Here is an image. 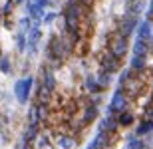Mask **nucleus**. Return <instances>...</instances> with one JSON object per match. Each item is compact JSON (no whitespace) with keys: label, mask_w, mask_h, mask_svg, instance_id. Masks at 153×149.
I'll list each match as a JSON object with an SVG mask.
<instances>
[{"label":"nucleus","mask_w":153,"mask_h":149,"mask_svg":"<svg viewBox=\"0 0 153 149\" xmlns=\"http://www.w3.org/2000/svg\"><path fill=\"white\" fill-rule=\"evenodd\" d=\"M2 28L8 30V32H14V30H16V20H14V16H4V20H2Z\"/></svg>","instance_id":"obj_30"},{"label":"nucleus","mask_w":153,"mask_h":149,"mask_svg":"<svg viewBox=\"0 0 153 149\" xmlns=\"http://www.w3.org/2000/svg\"><path fill=\"white\" fill-rule=\"evenodd\" d=\"M97 68L103 70V72H108V74H117L119 70L123 68L121 66V60H117V58H114L109 52H103L102 56L97 58Z\"/></svg>","instance_id":"obj_9"},{"label":"nucleus","mask_w":153,"mask_h":149,"mask_svg":"<svg viewBox=\"0 0 153 149\" xmlns=\"http://www.w3.org/2000/svg\"><path fill=\"white\" fill-rule=\"evenodd\" d=\"M119 129H121V127L117 125L115 115H105L103 113L102 117L97 119V131H103V133H108V135H111V137H115L119 133Z\"/></svg>","instance_id":"obj_10"},{"label":"nucleus","mask_w":153,"mask_h":149,"mask_svg":"<svg viewBox=\"0 0 153 149\" xmlns=\"http://www.w3.org/2000/svg\"><path fill=\"white\" fill-rule=\"evenodd\" d=\"M34 84H36V76L30 74V72L14 82V86H12V96H14V99H16L18 105H28V103L32 102Z\"/></svg>","instance_id":"obj_1"},{"label":"nucleus","mask_w":153,"mask_h":149,"mask_svg":"<svg viewBox=\"0 0 153 149\" xmlns=\"http://www.w3.org/2000/svg\"><path fill=\"white\" fill-rule=\"evenodd\" d=\"M94 76H96V82H97V86L102 87V92H105L108 87L114 86V74H108V72L97 68V72H94Z\"/></svg>","instance_id":"obj_17"},{"label":"nucleus","mask_w":153,"mask_h":149,"mask_svg":"<svg viewBox=\"0 0 153 149\" xmlns=\"http://www.w3.org/2000/svg\"><path fill=\"white\" fill-rule=\"evenodd\" d=\"M145 149H149V147H145Z\"/></svg>","instance_id":"obj_42"},{"label":"nucleus","mask_w":153,"mask_h":149,"mask_svg":"<svg viewBox=\"0 0 153 149\" xmlns=\"http://www.w3.org/2000/svg\"><path fill=\"white\" fill-rule=\"evenodd\" d=\"M129 52L131 54H135V56H149V52H151V48L145 44V42L141 40H133L129 46Z\"/></svg>","instance_id":"obj_22"},{"label":"nucleus","mask_w":153,"mask_h":149,"mask_svg":"<svg viewBox=\"0 0 153 149\" xmlns=\"http://www.w3.org/2000/svg\"><path fill=\"white\" fill-rule=\"evenodd\" d=\"M52 141H54L56 149H78L79 145V139L76 135H72V133H58Z\"/></svg>","instance_id":"obj_12"},{"label":"nucleus","mask_w":153,"mask_h":149,"mask_svg":"<svg viewBox=\"0 0 153 149\" xmlns=\"http://www.w3.org/2000/svg\"><path fill=\"white\" fill-rule=\"evenodd\" d=\"M145 0H127L125 2V10L123 12H127V14H133V16H137V18H141L143 16V12H145Z\"/></svg>","instance_id":"obj_16"},{"label":"nucleus","mask_w":153,"mask_h":149,"mask_svg":"<svg viewBox=\"0 0 153 149\" xmlns=\"http://www.w3.org/2000/svg\"><path fill=\"white\" fill-rule=\"evenodd\" d=\"M129 103L131 99L125 96V92L121 87H115L111 92V98H109V103L105 105V115H115V113H121L125 109H129Z\"/></svg>","instance_id":"obj_4"},{"label":"nucleus","mask_w":153,"mask_h":149,"mask_svg":"<svg viewBox=\"0 0 153 149\" xmlns=\"http://www.w3.org/2000/svg\"><path fill=\"white\" fill-rule=\"evenodd\" d=\"M26 46H28L26 34H24V32L14 30V48H16V52L20 54V56H24V54H26Z\"/></svg>","instance_id":"obj_19"},{"label":"nucleus","mask_w":153,"mask_h":149,"mask_svg":"<svg viewBox=\"0 0 153 149\" xmlns=\"http://www.w3.org/2000/svg\"><path fill=\"white\" fill-rule=\"evenodd\" d=\"M115 119H117V125L121 129H129L137 123V115L135 111H131V109H125L121 113H115Z\"/></svg>","instance_id":"obj_15"},{"label":"nucleus","mask_w":153,"mask_h":149,"mask_svg":"<svg viewBox=\"0 0 153 149\" xmlns=\"http://www.w3.org/2000/svg\"><path fill=\"white\" fill-rule=\"evenodd\" d=\"M42 38H44V32H42V22H32V28L28 30L26 34V40H28V46H26V54L24 56L28 58H36L40 54V44H42Z\"/></svg>","instance_id":"obj_3"},{"label":"nucleus","mask_w":153,"mask_h":149,"mask_svg":"<svg viewBox=\"0 0 153 149\" xmlns=\"http://www.w3.org/2000/svg\"><path fill=\"white\" fill-rule=\"evenodd\" d=\"M97 119H100V105H94V103L84 105V113L79 117V129H85L88 125L96 123Z\"/></svg>","instance_id":"obj_11"},{"label":"nucleus","mask_w":153,"mask_h":149,"mask_svg":"<svg viewBox=\"0 0 153 149\" xmlns=\"http://www.w3.org/2000/svg\"><path fill=\"white\" fill-rule=\"evenodd\" d=\"M14 4L16 6H24V0H14Z\"/></svg>","instance_id":"obj_39"},{"label":"nucleus","mask_w":153,"mask_h":149,"mask_svg":"<svg viewBox=\"0 0 153 149\" xmlns=\"http://www.w3.org/2000/svg\"><path fill=\"white\" fill-rule=\"evenodd\" d=\"M32 2L38 6L40 10H50V8H48V0H32Z\"/></svg>","instance_id":"obj_35"},{"label":"nucleus","mask_w":153,"mask_h":149,"mask_svg":"<svg viewBox=\"0 0 153 149\" xmlns=\"http://www.w3.org/2000/svg\"><path fill=\"white\" fill-rule=\"evenodd\" d=\"M14 149H32V143H30L24 135H20V137L16 139V143H14Z\"/></svg>","instance_id":"obj_31"},{"label":"nucleus","mask_w":153,"mask_h":149,"mask_svg":"<svg viewBox=\"0 0 153 149\" xmlns=\"http://www.w3.org/2000/svg\"><path fill=\"white\" fill-rule=\"evenodd\" d=\"M38 82H42V86H44L50 93H56L58 92V76H56V72H54L50 66H46V64L40 66V78H38Z\"/></svg>","instance_id":"obj_8"},{"label":"nucleus","mask_w":153,"mask_h":149,"mask_svg":"<svg viewBox=\"0 0 153 149\" xmlns=\"http://www.w3.org/2000/svg\"><path fill=\"white\" fill-rule=\"evenodd\" d=\"M139 20H141V18L123 12V16H119V20H117L115 32H119V34L125 36V38H131V36L135 34V28H137V24H139Z\"/></svg>","instance_id":"obj_6"},{"label":"nucleus","mask_w":153,"mask_h":149,"mask_svg":"<svg viewBox=\"0 0 153 149\" xmlns=\"http://www.w3.org/2000/svg\"><path fill=\"white\" fill-rule=\"evenodd\" d=\"M38 117H40V123L44 125L46 121L50 119V105H42V103H38Z\"/></svg>","instance_id":"obj_28"},{"label":"nucleus","mask_w":153,"mask_h":149,"mask_svg":"<svg viewBox=\"0 0 153 149\" xmlns=\"http://www.w3.org/2000/svg\"><path fill=\"white\" fill-rule=\"evenodd\" d=\"M135 40H141L145 42L149 48L153 50V20H147V18H141L139 24L135 28Z\"/></svg>","instance_id":"obj_7"},{"label":"nucleus","mask_w":153,"mask_h":149,"mask_svg":"<svg viewBox=\"0 0 153 149\" xmlns=\"http://www.w3.org/2000/svg\"><path fill=\"white\" fill-rule=\"evenodd\" d=\"M149 103H153V87L149 90Z\"/></svg>","instance_id":"obj_38"},{"label":"nucleus","mask_w":153,"mask_h":149,"mask_svg":"<svg viewBox=\"0 0 153 149\" xmlns=\"http://www.w3.org/2000/svg\"><path fill=\"white\" fill-rule=\"evenodd\" d=\"M84 90H85V93H88V96H91V93H103L102 87L97 86L94 72H88V74L84 76Z\"/></svg>","instance_id":"obj_18"},{"label":"nucleus","mask_w":153,"mask_h":149,"mask_svg":"<svg viewBox=\"0 0 153 149\" xmlns=\"http://www.w3.org/2000/svg\"><path fill=\"white\" fill-rule=\"evenodd\" d=\"M141 76L143 74H131L129 78H127V82L121 86V90L125 92V96H127L131 102L137 99V96H141V92L145 90V82H143Z\"/></svg>","instance_id":"obj_5"},{"label":"nucleus","mask_w":153,"mask_h":149,"mask_svg":"<svg viewBox=\"0 0 153 149\" xmlns=\"http://www.w3.org/2000/svg\"><path fill=\"white\" fill-rule=\"evenodd\" d=\"M2 20H4V14H2V8H0V26H2Z\"/></svg>","instance_id":"obj_40"},{"label":"nucleus","mask_w":153,"mask_h":149,"mask_svg":"<svg viewBox=\"0 0 153 149\" xmlns=\"http://www.w3.org/2000/svg\"><path fill=\"white\" fill-rule=\"evenodd\" d=\"M143 18L153 20V0H149V2H147V6H145V12H143Z\"/></svg>","instance_id":"obj_32"},{"label":"nucleus","mask_w":153,"mask_h":149,"mask_svg":"<svg viewBox=\"0 0 153 149\" xmlns=\"http://www.w3.org/2000/svg\"><path fill=\"white\" fill-rule=\"evenodd\" d=\"M0 8H2V14H4V16H14V12H16L18 6L14 4V0H4V4L0 6Z\"/></svg>","instance_id":"obj_27"},{"label":"nucleus","mask_w":153,"mask_h":149,"mask_svg":"<svg viewBox=\"0 0 153 149\" xmlns=\"http://www.w3.org/2000/svg\"><path fill=\"white\" fill-rule=\"evenodd\" d=\"M143 117H145V119H153V103H147V105H145Z\"/></svg>","instance_id":"obj_33"},{"label":"nucleus","mask_w":153,"mask_h":149,"mask_svg":"<svg viewBox=\"0 0 153 149\" xmlns=\"http://www.w3.org/2000/svg\"><path fill=\"white\" fill-rule=\"evenodd\" d=\"M2 54H4V50H2V44H0V58H2Z\"/></svg>","instance_id":"obj_41"},{"label":"nucleus","mask_w":153,"mask_h":149,"mask_svg":"<svg viewBox=\"0 0 153 149\" xmlns=\"http://www.w3.org/2000/svg\"><path fill=\"white\" fill-rule=\"evenodd\" d=\"M58 16H60L58 10H46L44 18H42V24H44V26H52V24L58 20Z\"/></svg>","instance_id":"obj_26"},{"label":"nucleus","mask_w":153,"mask_h":149,"mask_svg":"<svg viewBox=\"0 0 153 149\" xmlns=\"http://www.w3.org/2000/svg\"><path fill=\"white\" fill-rule=\"evenodd\" d=\"M133 133H135L137 137H143L145 141H147V139L153 135V119H145V117H141V119L133 125Z\"/></svg>","instance_id":"obj_13"},{"label":"nucleus","mask_w":153,"mask_h":149,"mask_svg":"<svg viewBox=\"0 0 153 149\" xmlns=\"http://www.w3.org/2000/svg\"><path fill=\"white\" fill-rule=\"evenodd\" d=\"M12 70H14L12 56H8V54H2V58H0V74H2V76H10Z\"/></svg>","instance_id":"obj_23"},{"label":"nucleus","mask_w":153,"mask_h":149,"mask_svg":"<svg viewBox=\"0 0 153 149\" xmlns=\"http://www.w3.org/2000/svg\"><path fill=\"white\" fill-rule=\"evenodd\" d=\"M32 28V18L30 16H26L24 14L20 20H16V30L18 32H24V34H28V30Z\"/></svg>","instance_id":"obj_25"},{"label":"nucleus","mask_w":153,"mask_h":149,"mask_svg":"<svg viewBox=\"0 0 153 149\" xmlns=\"http://www.w3.org/2000/svg\"><path fill=\"white\" fill-rule=\"evenodd\" d=\"M79 4L82 6H85V8H88V10H91V6L96 4V0H78Z\"/></svg>","instance_id":"obj_36"},{"label":"nucleus","mask_w":153,"mask_h":149,"mask_svg":"<svg viewBox=\"0 0 153 149\" xmlns=\"http://www.w3.org/2000/svg\"><path fill=\"white\" fill-rule=\"evenodd\" d=\"M129 76H131V70L129 68H121L117 72V86H115V87H121L125 82H127V78H129Z\"/></svg>","instance_id":"obj_29"},{"label":"nucleus","mask_w":153,"mask_h":149,"mask_svg":"<svg viewBox=\"0 0 153 149\" xmlns=\"http://www.w3.org/2000/svg\"><path fill=\"white\" fill-rule=\"evenodd\" d=\"M147 56H135V54H131L129 56V64H127V68L131 70V74H145L147 72Z\"/></svg>","instance_id":"obj_14"},{"label":"nucleus","mask_w":153,"mask_h":149,"mask_svg":"<svg viewBox=\"0 0 153 149\" xmlns=\"http://www.w3.org/2000/svg\"><path fill=\"white\" fill-rule=\"evenodd\" d=\"M58 6H60V0H48V8L50 10H56Z\"/></svg>","instance_id":"obj_37"},{"label":"nucleus","mask_w":153,"mask_h":149,"mask_svg":"<svg viewBox=\"0 0 153 149\" xmlns=\"http://www.w3.org/2000/svg\"><path fill=\"white\" fill-rule=\"evenodd\" d=\"M145 147H149V145L143 137L131 135L129 139H123V149H145Z\"/></svg>","instance_id":"obj_20"},{"label":"nucleus","mask_w":153,"mask_h":149,"mask_svg":"<svg viewBox=\"0 0 153 149\" xmlns=\"http://www.w3.org/2000/svg\"><path fill=\"white\" fill-rule=\"evenodd\" d=\"M129 46H131L129 38L121 36L119 32L114 30V32H109V34H108V52L114 58H117V60L123 62V58L129 54Z\"/></svg>","instance_id":"obj_2"},{"label":"nucleus","mask_w":153,"mask_h":149,"mask_svg":"<svg viewBox=\"0 0 153 149\" xmlns=\"http://www.w3.org/2000/svg\"><path fill=\"white\" fill-rule=\"evenodd\" d=\"M40 131H42V127H40V125H28V123H26V127H24L22 135L28 139L30 143H34V139L38 137V133H40Z\"/></svg>","instance_id":"obj_24"},{"label":"nucleus","mask_w":153,"mask_h":149,"mask_svg":"<svg viewBox=\"0 0 153 149\" xmlns=\"http://www.w3.org/2000/svg\"><path fill=\"white\" fill-rule=\"evenodd\" d=\"M90 103H94V105H102V93H91L90 96Z\"/></svg>","instance_id":"obj_34"},{"label":"nucleus","mask_w":153,"mask_h":149,"mask_svg":"<svg viewBox=\"0 0 153 149\" xmlns=\"http://www.w3.org/2000/svg\"><path fill=\"white\" fill-rule=\"evenodd\" d=\"M26 123H28V125H40V127H42V123H40V117H38V103H36V102L28 103V115H26Z\"/></svg>","instance_id":"obj_21"}]
</instances>
